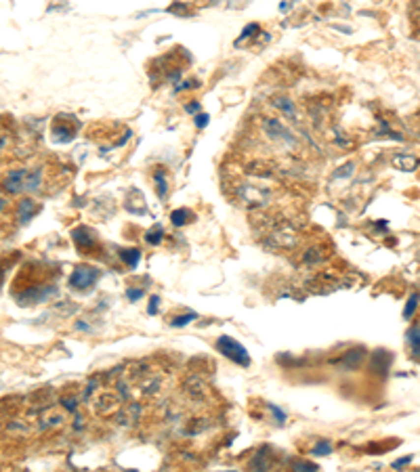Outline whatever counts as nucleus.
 Segmentation results:
<instances>
[{"instance_id":"obj_1","label":"nucleus","mask_w":420,"mask_h":472,"mask_svg":"<svg viewBox=\"0 0 420 472\" xmlns=\"http://www.w3.org/2000/svg\"><path fill=\"white\" fill-rule=\"evenodd\" d=\"M216 349H219L227 359H231L233 363L244 365V367L250 365V357H248V351H246L238 340H233V338H229V336H221L219 340H216Z\"/></svg>"},{"instance_id":"obj_2","label":"nucleus","mask_w":420,"mask_h":472,"mask_svg":"<svg viewBox=\"0 0 420 472\" xmlns=\"http://www.w3.org/2000/svg\"><path fill=\"white\" fill-rule=\"evenodd\" d=\"M97 277H99L97 269H90V266H78V269H74L72 277H69V286L76 288V290H87L97 281Z\"/></svg>"},{"instance_id":"obj_3","label":"nucleus","mask_w":420,"mask_h":472,"mask_svg":"<svg viewBox=\"0 0 420 472\" xmlns=\"http://www.w3.org/2000/svg\"><path fill=\"white\" fill-rule=\"evenodd\" d=\"M26 175H28L26 168L11 170L9 175H6V178H4V189L9 193H19L23 189V183H26Z\"/></svg>"},{"instance_id":"obj_4","label":"nucleus","mask_w":420,"mask_h":472,"mask_svg":"<svg viewBox=\"0 0 420 472\" xmlns=\"http://www.w3.org/2000/svg\"><path fill=\"white\" fill-rule=\"evenodd\" d=\"M361 357H363V349L351 351V353L347 355V359H345V367H357V363H360Z\"/></svg>"},{"instance_id":"obj_5","label":"nucleus","mask_w":420,"mask_h":472,"mask_svg":"<svg viewBox=\"0 0 420 472\" xmlns=\"http://www.w3.org/2000/svg\"><path fill=\"white\" fill-rule=\"evenodd\" d=\"M122 258H124V261H126L130 266H137V265H139V258H141V252H139V250H124Z\"/></svg>"},{"instance_id":"obj_6","label":"nucleus","mask_w":420,"mask_h":472,"mask_svg":"<svg viewBox=\"0 0 420 472\" xmlns=\"http://www.w3.org/2000/svg\"><path fill=\"white\" fill-rule=\"evenodd\" d=\"M198 315L196 313H187V315H181V317H177L175 321H173V325H179V327H183V325H187V324H191L193 319H196Z\"/></svg>"},{"instance_id":"obj_7","label":"nucleus","mask_w":420,"mask_h":472,"mask_svg":"<svg viewBox=\"0 0 420 472\" xmlns=\"http://www.w3.org/2000/svg\"><path fill=\"white\" fill-rule=\"evenodd\" d=\"M189 214H191L189 210H179V212H173V223H175V225H185V223H187V218H185V216H189Z\"/></svg>"},{"instance_id":"obj_8","label":"nucleus","mask_w":420,"mask_h":472,"mask_svg":"<svg viewBox=\"0 0 420 472\" xmlns=\"http://www.w3.org/2000/svg\"><path fill=\"white\" fill-rule=\"evenodd\" d=\"M410 342L414 344V357H418V325H414V332H410Z\"/></svg>"},{"instance_id":"obj_9","label":"nucleus","mask_w":420,"mask_h":472,"mask_svg":"<svg viewBox=\"0 0 420 472\" xmlns=\"http://www.w3.org/2000/svg\"><path fill=\"white\" fill-rule=\"evenodd\" d=\"M158 233H162V229H155V231H150V233H147V241H150V243H158V241L162 239V235H160V237H158Z\"/></svg>"},{"instance_id":"obj_10","label":"nucleus","mask_w":420,"mask_h":472,"mask_svg":"<svg viewBox=\"0 0 420 472\" xmlns=\"http://www.w3.org/2000/svg\"><path fill=\"white\" fill-rule=\"evenodd\" d=\"M416 300H418V296H416V294L410 298V302H408V306H406V317H410V313H414V309H416Z\"/></svg>"},{"instance_id":"obj_11","label":"nucleus","mask_w":420,"mask_h":472,"mask_svg":"<svg viewBox=\"0 0 420 472\" xmlns=\"http://www.w3.org/2000/svg\"><path fill=\"white\" fill-rule=\"evenodd\" d=\"M313 453H317V455H326V453H330V445H328V443L317 445L315 449H313Z\"/></svg>"},{"instance_id":"obj_12","label":"nucleus","mask_w":420,"mask_h":472,"mask_svg":"<svg viewBox=\"0 0 420 472\" xmlns=\"http://www.w3.org/2000/svg\"><path fill=\"white\" fill-rule=\"evenodd\" d=\"M126 296L135 302V300H139V298L143 296V290H137V292H135V290H126Z\"/></svg>"},{"instance_id":"obj_13","label":"nucleus","mask_w":420,"mask_h":472,"mask_svg":"<svg viewBox=\"0 0 420 472\" xmlns=\"http://www.w3.org/2000/svg\"><path fill=\"white\" fill-rule=\"evenodd\" d=\"M158 302H160V298H158V296H153V298H151V304H150V315H155V309H158Z\"/></svg>"},{"instance_id":"obj_14","label":"nucleus","mask_w":420,"mask_h":472,"mask_svg":"<svg viewBox=\"0 0 420 472\" xmlns=\"http://www.w3.org/2000/svg\"><path fill=\"white\" fill-rule=\"evenodd\" d=\"M76 329H82V332H90V327H89L87 324H84V321H78V324H76Z\"/></svg>"}]
</instances>
